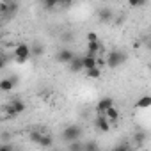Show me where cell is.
<instances>
[{"mask_svg":"<svg viewBox=\"0 0 151 151\" xmlns=\"http://www.w3.org/2000/svg\"><path fill=\"white\" fill-rule=\"evenodd\" d=\"M84 137V130L82 126L78 124H68L62 132H60V140L69 144V142H75V140H82Z\"/></svg>","mask_w":151,"mask_h":151,"instance_id":"obj_1","label":"cell"},{"mask_svg":"<svg viewBox=\"0 0 151 151\" xmlns=\"http://www.w3.org/2000/svg\"><path fill=\"white\" fill-rule=\"evenodd\" d=\"M126 59H128L126 52H123V50H112V52L107 53V57H105V64H107L109 68L116 69V68H119L121 64H124Z\"/></svg>","mask_w":151,"mask_h":151,"instance_id":"obj_2","label":"cell"},{"mask_svg":"<svg viewBox=\"0 0 151 151\" xmlns=\"http://www.w3.org/2000/svg\"><path fill=\"white\" fill-rule=\"evenodd\" d=\"M14 59H16L18 64L27 62V60L30 59V46H29L27 43H20V45H16V48H14Z\"/></svg>","mask_w":151,"mask_h":151,"instance_id":"obj_3","label":"cell"},{"mask_svg":"<svg viewBox=\"0 0 151 151\" xmlns=\"http://www.w3.org/2000/svg\"><path fill=\"white\" fill-rule=\"evenodd\" d=\"M75 57V52H71L69 48H60L57 53H55V60L60 62V64H69Z\"/></svg>","mask_w":151,"mask_h":151,"instance_id":"obj_4","label":"cell"},{"mask_svg":"<svg viewBox=\"0 0 151 151\" xmlns=\"http://www.w3.org/2000/svg\"><path fill=\"white\" fill-rule=\"evenodd\" d=\"M14 86H18V77H16V75H11V77L0 80V91H2V93H9V91H13Z\"/></svg>","mask_w":151,"mask_h":151,"instance_id":"obj_5","label":"cell"},{"mask_svg":"<svg viewBox=\"0 0 151 151\" xmlns=\"http://www.w3.org/2000/svg\"><path fill=\"white\" fill-rule=\"evenodd\" d=\"M94 128H98L100 132L107 133V132H110V123L107 121V117L103 114H98L96 119H94Z\"/></svg>","mask_w":151,"mask_h":151,"instance_id":"obj_6","label":"cell"},{"mask_svg":"<svg viewBox=\"0 0 151 151\" xmlns=\"http://www.w3.org/2000/svg\"><path fill=\"white\" fill-rule=\"evenodd\" d=\"M82 66H84V71L96 68V66H98V57H94V55H89V53L82 55Z\"/></svg>","mask_w":151,"mask_h":151,"instance_id":"obj_7","label":"cell"},{"mask_svg":"<svg viewBox=\"0 0 151 151\" xmlns=\"http://www.w3.org/2000/svg\"><path fill=\"white\" fill-rule=\"evenodd\" d=\"M110 107H114V100L112 98H101L98 101V105H96V112L98 114H105Z\"/></svg>","mask_w":151,"mask_h":151,"instance_id":"obj_8","label":"cell"},{"mask_svg":"<svg viewBox=\"0 0 151 151\" xmlns=\"http://www.w3.org/2000/svg\"><path fill=\"white\" fill-rule=\"evenodd\" d=\"M68 66H69V71H71V73H80V71H84V66H82V55H75L73 60H71Z\"/></svg>","mask_w":151,"mask_h":151,"instance_id":"obj_9","label":"cell"},{"mask_svg":"<svg viewBox=\"0 0 151 151\" xmlns=\"http://www.w3.org/2000/svg\"><path fill=\"white\" fill-rule=\"evenodd\" d=\"M114 11L110 9V7H103V9H100V13H98V18H100V22H103V23H109V22H112L114 20Z\"/></svg>","mask_w":151,"mask_h":151,"instance_id":"obj_10","label":"cell"},{"mask_svg":"<svg viewBox=\"0 0 151 151\" xmlns=\"http://www.w3.org/2000/svg\"><path fill=\"white\" fill-rule=\"evenodd\" d=\"M9 105L14 109V112L20 116V114H23V110H25V101L23 100H20V98H13L11 101H9Z\"/></svg>","mask_w":151,"mask_h":151,"instance_id":"obj_11","label":"cell"},{"mask_svg":"<svg viewBox=\"0 0 151 151\" xmlns=\"http://www.w3.org/2000/svg\"><path fill=\"white\" fill-rule=\"evenodd\" d=\"M133 140H135V144H137V146H144V144H146V140H147V133H146L144 130H137V132H135V135H133Z\"/></svg>","mask_w":151,"mask_h":151,"instance_id":"obj_12","label":"cell"},{"mask_svg":"<svg viewBox=\"0 0 151 151\" xmlns=\"http://www.w3.org/2000/svg\"><path fill=\"white\" fill-rule=\"evenodd\" d=\"M100 52H101V43H100V41H96V43H87V53H89V55L98 57Z\"/></svg>","mask_w":151,"mask_h":151,"instance_id":"obj_13","label":"cell"},{"mask_svg":"<svg viewBox=\"0 0 151 151\" xmlns=\"http://www.w3.org/2000/svg\"><path fill=\"white\" fill-rule=\"evenodd\" d=\"M103 116L107 117V121H109V123H114V121H117V119H119V110H117L116 107H110Z\"/></svg>","mask_w":151,"mask_h":151,"instance_id":"obj_14","label":"cell"},{"mask_svg":"<svg viewBox=\"0 0 151 151\" xmlns=\"http://www.w3.org/2000/svg\"><path fill=\"white\" fill-rule=\"evenodd\" d=\"M37 144H39L41 147H52V144H53V137H52L50 133H43Z\"/></svg>","mask_w":151,"mask_h":151,"instance_id":"obj_15","label":"cell"},{"mask_svg":"<svg viewBox=\"0 0 151 151\" xmlns=\"http://www.w3.org/2000/svg\"><path fill=\"white\" fill-rule=\"evenodd\" d=\"M18 2H7V11H6V18H13L18 13Z\"/></svg>","mask_w":151,"mask_h":151,"instance_id":"obj_16","label":"cell"},{"mask_svg":"<svg viewBox=\"0 0 151 151\" xmlns=\"http://www.w3.org/2000/svg\"><path fill=\"white\" fill-rule=\"evenodd\" d=\"M135 107L137 109H147V107H151V96H142L140 100H137V103H135Z\"/></svg>","mask_w":151,"mask_h":151,"instance_id":"obj_17","label":"cell"},{"mask_svg":"<svg viewBox=\"0 0 151 151\" xmlns=\"http://www.w3.org/2000/svg\"><path fill=\"white\" fill-rule=\"evenodd\" d=\"M84 151H101V147L96 140H86L84 142Z\"/></svg>","mask_w":151,"mask_h":151,"instance_id":"obj_18","label":"cell"},{"mask_svg":"<svg viewBox=\"0 0 151 151\" xmlns=\"http://www.w3.org/2000/svg\"><path fill=\"white\" fill-rule=\"evenodd\" d=\"M68 151H84V140H75L68 144Z\"/></svg>","mask_w":151,"mask_h":151,"instance_id":"obj_19","label":"cell"},{"mask_svg":"<svg viewBox=\"0 0 151 151\" xmlns=\"http://www.w3.org/2000/svg\"><path fill=\"white\" fill-rule=\"evenodd\" d=\"M43 133H45V132H43V130H37V128H34V130H32V132H30V133H29V139H30V140H32V142H36V144H37V142H39V139H41V135H43Z\"/></svg>","mask_w":151,"mask_h":151,"instance_id":"obj_20","label":"cell"},{"mask_svg":"<svg viewBox=\"0 0 151 151\" xmlns=\"http://www.w3.org/2000/svg\"><path fill=\"white\" fill-rule=\"evenodd\" d=\"M86 73H87L89 78H100V77H101V69H100V66H96V68H93V69H87Z\"/></svg>","mask_w":151,"mask_h":151,"instance_id":"obj_21","label":"cell"},{"mask_svg":"<svg viewBox=\"0 0 151 151\" xmlns=\"http://www.w3.org/2000/svg\"><path fill=\"white\" fill-rule=\"evenodd\" d=\"M41 6L45 9H55V7H59V2H57V0H43Z\"/></svg>","mask_w":151,"mask_h":151,"instance_id":"obj_22","label":"cell"},{"mask_svg":"<svg viewBox=\"0 0 151 151\" xmlns=\"http://www.w3.org/2000/svg\"><path fill=\"white\" fill-rule=\"evenodd\" d=\"M32 53H34V55H37V57H41V55L45 53V46L36 43V45H34V48H30V55H32Z\"/></svg>","mask_w":151,"mask_h":151,"instance_id":"obj_23","label":"cell"},{"mask_svg":"<svg viewBox=\"0 0 151 151\" xmlns=\"http://www.w3.org/2000/svg\"><path fill=\"white\" fill-rule=\"evenodd\" d=\"M96 41H100V39H98V34L93 32V30L87 32V43H96Z\"/></svg>","mask_w":151,"mask_h":151,"instance_id":"obj_24","label":"cell"},{"mask_svg":"<svg viewBox=\"0 0 151 151\" xmlns=\"http://www.w3.org/2000/svg\"><path fill=\"white\" fill-rule=\"evenodd\" d=\"M112 151H130V146H128L126 142H121V144H117Z\"/></svg>","mask_w":151,"mask_h":151,"instance_id":"obj_25","label":"cell"},{"mask_svg":"<svg viewBox=\"0 0 151 151\" xmlns=\"http://www.w3.org/2000/svg\"><path fill=\"white\" fill-rule=\"evenodd\" d=\"M6 64H7V59H6V55H4V53H0V71H2V69L6 68Z\"/></svg>","mask_w":151,"mask_h":151,"instance_id":"obj_26","label":"cell"},{"mask_svg":"<svg viewBox=\"0 0 151 151\" xmlns=\"http://www.w3.org/2000/svg\"><path fill=\"white\" fill-rule=\"evenodd\" d=\"M0 151H13L11 144H0Z\"/></svg>","mask_w":151,"mask_h":151,"instance_id":"obj_27","label":"cell"},{"mask_svg":"<svg viewBox=\"0 0 151 151\" xmlns=\"http://www.w3.org/2000/svg\"><path fill=\"white\" fill-rule=\"evenodd\" d=\"M130 6H133V7H140V6H146V0H139V2H132Z\"/></svg>","mask_w":151,"mask_h":151,"instance_id":"obj_28","label":"cell"}]
</instances>
